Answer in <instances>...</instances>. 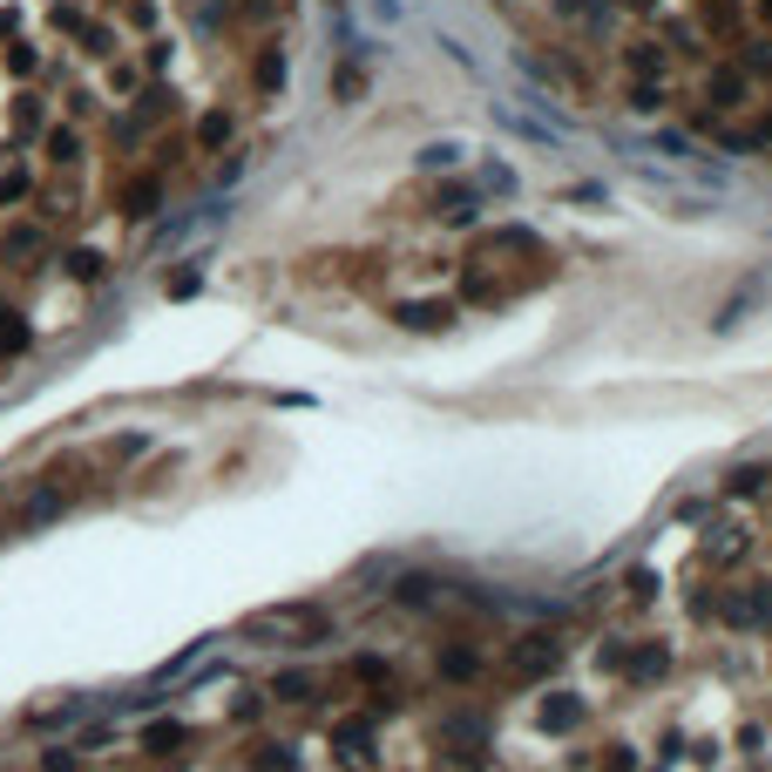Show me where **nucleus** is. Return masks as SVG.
<instances>
[{"mask_svg":"<svg viewBox=\"0 0 772 772\" xmlns=\"http://www.w3.org/2000/svg\"><path fill=\"white\" fill-rule=\"evenodd\" d=\"M237 637H251V644H325V637H332V617L312 610V604H278V610L244 617Z\"/></svg>","mask_w":772,"mask_h":772,"instance_id":"obj_1","label":"nucleus"},{"mask_svg":"<svg viewBox=\"0 0 772 772\" xmlns=\"http://www.w3.org/2000/svg\"><path fill=\"white\" fill-rule=\"evenodd\" d=\"M156 211H163V184H156V177H136V184L123 190V217H129V224H149Z\"/></svg>","mask_w":772,"mask_h":772,"instance_id":"obj_2","label":"nucleus"},{"mask_svg":"<svg viewBox=\"0 0 772 772\" xmlns=\"http://www.w3.org/2000/svg\"><path fill=\"white\" fill-rule=\"evenodd\" d=\"M536 725H543V732H576V725H583V698L549 692V698H543V712H536Z\"/></svg>","mask_w":772,"mask_h":772,"instance_id":"obj_3","label":"nucleus"},{"mask_svg":"<svg viewBox=\"0 0 772 772\" xmlns=\"http://www.w3.org/2000/svg\"><path fill=\"white\" fill-rule=\"evenodd\" d=\"M61 508H68V495H61V488H35V495H28V508L14 515V529H41V522H55Z\"/></svg>","mask_w":772,"mask_h":772,"instance_id":"obj_4","label":"nucleus"},{"mask_svg":"<svg viewBox=\"0 0 772 772\" xmlns=\"http://www.w3.org/2000/svg\"><path fill=\"white\" fill-rule=\"evenodd\" d=\"M705 96H712V109H739V102H745V61H739V68H719Z\"/></svg>","mask_w":772,"mask_h":772,"instance_id":"obj_5","label":"nucleus"},{"mask_svg":"<svg viewBox=\"0 0 772 772\" xmlns=\"http://www.w3.org/2000/svg\"><path fill=\"white\" fill-rule=\"evenodd\" d=\"M28 339H35V332H28V319L0 305V360H21V353H28Z\"/></svg>","mask_w":772,"mask_h":772,"instance_id":"obj_6","label":"nucleus"},{"mask_svg":"<svg viewBox=\"0 0 772 772\" xmlns=\"http://www.w3.org/2000/svg\"><path fill=\"white\" fill-rule=\"evenodd\" d=\"M190 732H184V719H156V725H143V752H177Z\"/></svg>","mask_w":772,"mask_h":772,"instance_id":"obj_7","label":"nucleus"},{"mask_svg":"<svg viewBox=\"0 0 772 772\" xmlns=\"http://www.w3.org/2000/svg\"><path fill=\"white\" fill-rule=\"evenodd\" d=\"M61 272L81 278V285H96V278L109 272V257H102V251H68V257H61Z\"/></svg>","mask_w":772,"mask_h":772,"instance_id":"obj_8","label":"nucleus"},{"mask_svg":"<svg viewBox=\"0 0 772 772\" xmlns=\"http://www.w3.org/2000/svg\"><path fill=\"white\" fill-rule=\"evenodd\" d=\"M400 325H413V332H441V325H448V305H400Z\"/></svg>","mask_w":772,"mask_h":772,"instance_id":"obj_9","label":"nucleus"},{"mask_svg":"<svg viewBox=\"0 0 772 772\" xmlns=\"http://www.w3.org/2000/svg\"><path fill=\"white\" fill-rule=\"evenodd\" d=\"M251 81H257V89L272 96L278 81H285V55H278V48H265V55H257V68H251Z\"/></svg>","mask_w":772,"mask_h":772,"instance_id":"obj_10","label":"nucleus"},{"mask_svg":"<svg viewBox=\"0 0 772 772\" xmlns=\"http://www.w3.org/2000/svg\"><path fill=\"white\" fill-rule=\"evenodd\" d=\"M319 684H312V671H285L278 684H272V698H285V705H299V698H312Z\"/></svg>","mask_w":772,"mask_h":772,"instance_id":"obj_11","label":"nucleus"},{"mask_svg":"<svg viewBox=\"0 0 772 772\" xmlns=\"http://www.w3.org/2000/svg\"><path fill=\"white\" fill-rule=\"evenodd\" d=\"M197 143H204V149H224V143H231V109H211V116L197 123Z\"/></svg>","mask_w":772,"mask_h":772,"instance_id":"obj_12","label":"nucleus"},{"mask_svg":"<svg viewBox=\"0 0 772 772\" xmlns=\"http://www.w3.org/2000/svg\"><path fill=\"white\" fill-rule=\"evenodd\" d=\"M41 123H48V116H41V96H21V102H14V129H21V136H41Z\"/></svg>","mask_w":772,"mask_h":772,"instance_id":"obj_13","label":"nucleus"},{"mask_svg":"<svg viewBox=\"0 0 772 772\" xmlns=\"http://www.w3.org/2000/svg\"><path fill=\"white\" fill-rule=\"evenodd\" d=\"M35 251H41L35 231H8V244H0V257H8V265H21V257H35Z\"/></svg>","mask_w":772,"mask_h":772,"instance_id":"obj_14","label":"nucleus"},{"mask_svg":"<svg viewBox=\"0 0 772 772\" xmlns=\"http://www.w3.org/2000/svg\"><path fill=\"white\" fill-rule=\"evenodd\" d=\"M367 745H373V725H367V719H353V725H339V752H353V759H360Z\"/></svg>","mask_w":772,"mask_h":772,"instance_id":"obj_15","label":"nucleus"},{"mask_svg":"<svg viewBox=\"0 0 772 772\" xmlns=\"http://www.w3.org/2000/svg\"><path fill=\"white\" fill-rule=\"evenodd\" d=\"M48 156H55V163H75V156H81V136H75V129H48Z\"/></svg>","mask_w":772,"mask_h":772,"instance_id":"obj_16","label":"nucleus"},{"mask_svg":"<svg viewBox=\"0 0 772 772\" xmlns=\"http://www.w3.org/2000/svg\"><path fill=\"white\" fill-rule=\"evenodd\" d=\"M35 184H28V169H0V204H21Z\"/></svg>","mask_w":772,"mask_h":772,"instance_id":"obj_17","label":"nucleus"},{"mask_svg":"<svg viewBox=\"0 0 772 772\" xmlns=\"http://www.w3.org/2000/svg\"><path fill=\"white\" fill-rule=\"evenodd\" d=\"M522 671H549L556 664V651H549V637H536V644H522V657H515Z\"/></svg>","mask_w":772,"mask_h":772,"instance_id":"obj_18","label":"nucleus"},{"mask_svg":"<svg viewBox=\"0 0 772 772\" xmlns=\"http://www.w3.org/2000/svg\"><path fill=\"white\" fill-rule=\"evenodd\" d=\"M624 61H631V68H644V75H657V68H664V48H657V41H637Z\"/></svg>","mask_w":772,"mask_h":772,"instance_id":"obj_19","label":"nucleus"},{"mask_svg":"<svg viewBox=\"0 0 772 772\" xmlns=\"http://www.w3.org/2000/svg\"><path fill=\"white\" fill-rule=\"evenodd\" d=\"M257 765H265V772H292L299 759H292L285 745H257Z\"/></svg>","mask_w":772,"mask_h":772,"instance_id":"obj_20","label":"nucleus"},{"mask_svg":"<svg viewBox=\"0 0 772 772\" xmlns=\"http://www.w3.org/2000/svg\"><path fill=\"white\" fill-rule=\"evenodd\" d=\"M8 68H14V75H35V68H41V55H35L28 41H14V48H8Z\"/></svg>","mask_w":772,"mask_h":772,"instance_id":"obj_21","label":"nucleus"},{"mask_svg":"<svg viewBox=\"0 0 772 772\" xmlns=\"http://www.w3.org/2000/svg\"><path fill=\"white\" fill-rule=\"evenodd\" d=\"M441 671L448 677H475V651H441Z\"/></svg>","mask_w":772,"mask_h":772,"instance_id":"obj_22","label":"nucleus"},{"mask_svg":"<svg viewBox=\"0 0 772 772\" xmlns=\"http://www.w3.org/2000/svg\"><path fill=\"white\" fill-rule=\"evenodd\" d=\"M631 109H637V116H657V109H664V96L644 81V89H631Z\"/></svg>","mask_w":772,"mask_h":772,"instance_id":"obj_23","label":"nucleus"},{"mask_svg":"<svg viewBox=\"0 0 772 772\" xmlns=\"http://www.w3.org/2000/svg\"><path fill=\"white\" fill-rule=\"evenodd\" d=\"M427 596H434V583H427V576H407V583H400V604H427Z\"/></svg>","mask_w":772,"mask_h":772,"instance_id":"obj_24","label":"nucleus"},{"mask_svg":"<svg viewBox=\"0 0 772 772\" xmlns=\"http://www.w3.org/2000/svg\"><path fill=\"white\" fill-rule=\"evenodd\" d=\"M41 765H48V772H75V765H81V752H75V745H55Z\"/></svg>","mask_w":772,"mask_h":772,"instance_id":"obj_25","label":"nucleus"},{"mask_svg":"<svg viewBox=\"0 0 772 772\" xmlns=\"http://www.w3.org/2000/svg\"><path fill=\"white\" fill-rule=\"evenodd\" d=\"M759 481H765V475H759V468H739V475H732V481H725V495H752V488H759Z\"/></svg>","mask_w":772,"mask_h":772,"instance_id":"obj_26","label":"nucleus"},{"mask_svg":"<svg viewBox=\"0 0 772 772\" xmlns=\"http://www.w3.org/2000/svg\"><path fill=\"white\" fill-rule=\"evenodd\" d=\"M455 156H461V149H448V143H434V149H427V156H420V163H427V169H448V163H455Z\"/></svg>","mask_w":772,"mask_h":772,"instance_id":"obj_27","label":"nucleus"},{"mask_svg":"<svg viewBox=\"0 0 772 772\" xmlns=\"http://www.w3.org/2000/svg\"><path fill=\"white\" fill-rule=\"evenodd\" d=\"M624 8H651V0H624Z\"/></svg>","mask_w":772,"mask_h":772,"instance_id":"obj_28","label":"nucleus"},{"mask_svg":"<svg viewBox=\"0 0 772 772\" xmlns=\"http://www.w3.org/2000/svg\"><path fill=\"white\" fill-rule=\"evenodd\" d=\"M765 21H772V0H765Z\"/></svg>","mask_w":772,"mask_h":772,"instance_id":"obj_29","label":"nucleus"}]
</instances>
